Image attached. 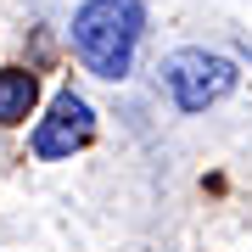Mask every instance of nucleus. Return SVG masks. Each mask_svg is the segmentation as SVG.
Wrapping results in <instances>:
<instances>
[{
    "label": "nucleus",
    "mask_w": 252,
    "mask_h": 252,
    "mask_svg": "<svg viewBox=\"0 0 252 252\" xmlns=\"http://www.w3.org/2000/svg\"><path fill=\"white\" fill-rule=\"evenodd\" d=\"M73 51L95 79H129L146 34V6L140 0H84L73 11Z\"/></svg>",
    "instance_id": "1"
},
{
    "label": "nucleus",
    "mask_w": 252,
    "mask_h": 252,
    "mask_svg": "<svg viewBox=\"0 0 252 252\" xmlns=\"http://www.w3.org/2000/svg\"><path fill=\"white\" fill-rule=\"evenodd\" d=\"M235 62L219 51H174L168 62H162V84H168L174 107L180 112H207L213 101H224L235 90Z\"/></svg>",
    "instance_id": "2"
},
{
    "label": "nucleus",
    "mask_w": 252,
    "mask_h": 252,
    "mask_svg": "<svg viewBox=\"0 0 252 252\" xmlns=\"http://www.w3.org/2000/svg\"><path fill=\"white\" fill-rule=\"evenodd\" d=\"M90 135H95V112H90V101L84 95H73V90H62L51 101V112L34 124V157L39 162H56V157H73V152H84L90 146Z\"/></svg>",
    "instance_id": "3"
},
{
    "label": "nucleus",
    "mask_w": 252,
    "mask_h": 252,
    "mask_svg": "<svg viewBox=\"0 0 252 252\" xmlns=\"http://www.w3.org/2000/svg\"><path fill=\"white\" fill-rule=\"evenodd\" d=\"M34 101H39L34 73H23V67H6V73H0V124H23V118L34 112Z\"/></svg>",
    "instance_id": "4"
},
{
    "label": "nucleus",
    "mask_w": 252,
    "mask_h": 252,
    "mask_svg": "<svg viewBox=\"0 0 252 252\" xmlns=\"http://www.w3.org/2000/svg\"><path fill=\"white\" fill-rule=\"evenodd\" d=\"M247 56H252V45H247Z\"/></svg>",
    "instance_id": "5"
}]
</instances>
